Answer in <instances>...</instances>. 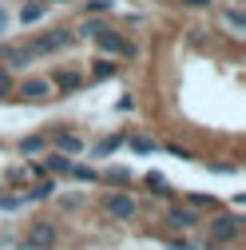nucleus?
Instances as JSON below:
<instances>
[{"instance_id":"nucleus-17","label":"nucleus","mask_w":246,"mask_h":250,"mask_svg":"<svg viewBox=\"0 0 246 250\" xmlns=\"http://www.w3.org/2000/svg\"><path fill=\"white\" fill-rule=\"evenodd\" d=\"M167 250H199V246H195V242H187V238H171V242H167Z\"/></svg>"},{"instance_id":"nucleus-20","label":"nucleus","mask_w":246,"mask_h":250,"mask_svg":"<svg viewBox=\"0 0 246 250\" xmlns=\"http://www.w3.org/2000/svg\"><path fill=\"white\" fill-rule=\"evenodd\" d=\"M210 203H214L210 195H191V207H210Z\"/></svg>"},{"instance_id":"nucleus-2","label":"nucleus","mask_w":246,"mask_h":250,"mask_svg":"<svg viewBox=\"0 0 246 250\" xmlns=\"http://www.w3.org/2000/svg\"><path fill=\"white\" fill-rule=\"evenodd\" d=\"M24 242L32 246V250H44V246H52V242H56V227H52V223H36V227H32V234H28Z\"/></svg>"},{"instance_id":"nucleus-21","label":"nucleus","mask_w":246,"mask_h":250,"mask_svg":"<svg viewBox=\"0 0 246 250\" xmlns=\"http://www.w3.org/2000/svg\"><path fill=\"white\" fill-rule=\"evenodd\" d=\"M0 32H4V12H0Z\"/></svg>"},{"instance_id":"nucleus-1","label":"nucleus","mask_w":246,"mask_h":250,"mask_svg":"<svg viewBox=\"0 0 246 250\" xmlns=\"http://www.w3.org/2000/svg\"><path fill=\"white\" fill-rule=\"evenodd\" d=\"M230 238H238V218H230V214L214 218L210 223V242H230Z\"/></svg>"},{"instance_id":"nucleus-9","label":"nucleus","mask_w":246,"mask_h":250,"mask_svg":"<svg viewBox=\"0 0 246 250\" xmlns=\"http://www.w3.org/2000/svg\"><path fill=\"white\" fill-rule=\"evenodd\" d=\"M40 151H44V139H40V135L20 139V155H40Z\"/></svg>"},{"instance_id":"nucleus-6","label":"nucleus","mask_w":246,"mask_h":250,"mask_svg":"<svg viewBox=\"0 0 246 250\" xmlns=\"http://www.w3.org/2000/svg\"><path fill=\"white\" fill-rule=\"evenodd\" d=\"M167 223H171V227H179V230H187V227H195V210L175 207V210H167Z\"/></svg>"},{"instance_id":"nucleus-19","label":"nucleus","mask_w":246,"mask_h":250,"mask_svg":"<svg viewBox=\"0 0 246 250\" xmlns=\"http://www.w3.org/2000/svg\"><path fill=\"white\" fill-rule=\"evenodd\" d=\"M8 91H12V80H8V72H4V68H0V100H4Z\"/></svg>"},{"instance_id":"nucleus-15","label":"nucleus","mask_w":246,"mask_h":250,"mask_svg":"<svg viewBox=\"0 0 246 250\" xmlns=\"http://www.w3.org/2000/svg\"><path fill=\"white\" fill-rule=\"evenodd\" d=\"M131 147H135L139 155H155V143H151V139H131Z\"/></svg>"},{"instance_id":"nucleus-10","label":"nucleus","mask_w":246,"mask_h":250,"mask_svg":"<svg viewBox=\"0 0 246 250\" xmlns=\"http://www.w3.org/2000/svg\"><path fill=\"white\" fill-rule=\"evenodd\" d=\"M123 147V135H107L100 147H96V155H111V151H119Z\"/></svg>"},{"instance_id":"nucleus-8","label":"nucleus","mask_w":246,"mask_h":250,"mask_svg":"<svg viewBox=\"0 0 246 250\" xmlns=\"http://www.w3.org/2000/svg\"><path fill=\"white\" fill-rule=\"evenodd\" d=\"M83 147V139H76V135H68V131H60L56 135V151H64V155H76Z\"/></svg>"},{"instance_id":"nucleus-5","label":"nucleus","mask_w":246,"mask_h":250,"mask_svg":"<svg viewBox=\"0 0 246 250\" xmlns=\"http://www.w3.org/2000/svg\"><path fill=\"white\" fill-rule=\"evenodd\" d=\"M44 96H48V83H44V80H24V83H20V100L40 104Z\"/></svg>"},{"instance_id":"nucleus-12","label":"nucleus","mask_w":246,"mask_h":250,"mask_svg":"<svg viewBox=\"0 0 246 250\" xmlns=\"http://www.w3.org/2000/svg\"><path fill=\"white\" fill-rule=\"evenodd\" d=\"M56 87L72 91V87H80V76H76V72H60V76H56Z\"/></svg>"},{"instance_id":"nucleus-22","label":"nucleus","mask_w":246,"mask_h":250,"mask_svg":"<svg viewBox=\"0 0 246 250\" xmlns=\"http://www.w3.org/2000/svg\"><path fill=\"white\" fill-rule=\"evenodd\" d=\"M44 250H48V246H44Z\"/></svg>"},{"instance_id":"nucleus-16","label":"nucleus","mask_w":246,"mask_h":250,"mask_svg":"<svg viewBox=\"0 0 246 250\" xmlns=\"http://www.w3.org/2000/svg\"><path fill=\"white\" fill-rule=\"evenodd\" d=\"M24 207V199H12V195H0V210H16Z\"/></svg>"},{"instance_id":"nucleus-7","label":"nucleus","mask_w":246,"mask_h":250,"mask_svg":"<svg viewBox=\"0 0 246 250\" xmlns=\"http://www.w3.org/2000/svg\"><path fill=\"white\" fill-rule=\"evenodd\" d=\"M68 44H72L68 32H52V36H44V40L36 44V52H56V48H68Z\"/></svg>"},{"instance_id":"nucleus-4","label":"nucleus","mask_w":246,"mask_h":250,"mask_svg":"<svg viewBox=\"0 0 246 250\" xmlns=\"http://www.w3.org/2000/svg\"><path fill=\"white\" fill-rule=\"evenodd\" d=\"M40 171H48V175H68V171H72V159H68L64 151H52L48 159L40 163Z\"/></svg>"},{"instance_id":"nucleus-14","label":"nucleus","mask_w":246,"mask_h":250,"mask_svg":"<svg viewBox=\"0 0 246 250\" xmlns=\"http://www.w3.org/2000/svg\"><path fill=\"white\" fill-rule=\"evenodd\" d=\"M91 68H96V76H115V64H111V60H96Z\"/></svg>"},{"instance_id":"nucleus-18","label":"nucleus","mask_w":246,"mask_h":250,"mask_svg":"<svg viewBox=\"0 0 246 250\" xmlns=\"http://www.w3.org/2000/svg\"><path fill=\"white\" fill-rule=\"evenodd\" d=\"M40 12H44V4H32V8H24V24H32V20H40Z\"/></svg>"},{"instance_id":"nucleus-3","label":"nucleus","mask_w":246,"mask_h":250,"mask_svg":"<svg viewBox=\"0 0 246 250\" xmlns=\"http://www.w3.org/2000/svg\"><path fill=\"white\" fill-rule=\"evenodd\" d=\"M107 214H115V218H135V199H131V195H107Z\"/></svg>"},{"instance_id":"nucleus-11","label":"nucleus","mask_w":246,"mask_h":250,"mask_svg":"<svg viewBox=\"0 0 246 250\" xmlns=\"http://www.w3.org/2000/svg\"><path fill=\"white\" fill-rule=\"evenodd\" d=\"M52 191H56V183H52V179H44V183H36V187H32V195H24V199H48Z\"/></svg>"},{"instance_id":"nucleus-13","label":"nucleus","mask_w":246,"mask_h":250,"mask_svg":"<svg viewBox=\"0 0 246 250\" xmlns=\"http://www.w3.org/2000/svg\"><path fill=\"white\" fill-rule=\"evenodd\" d=\"M68 175H76L80 183H96V179H100V175L91 171V167H76V163H72V171H68Z\"/></svg>"}]
</instances>
